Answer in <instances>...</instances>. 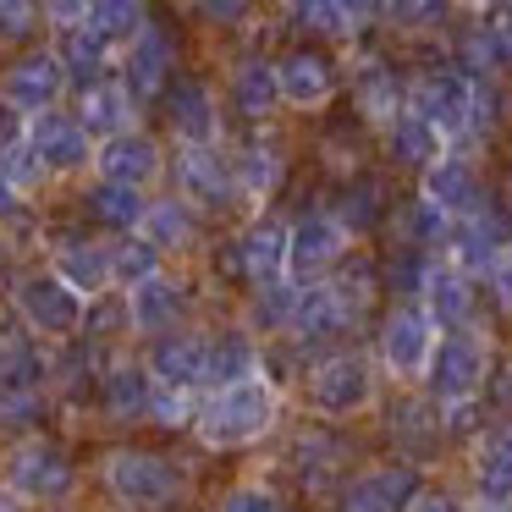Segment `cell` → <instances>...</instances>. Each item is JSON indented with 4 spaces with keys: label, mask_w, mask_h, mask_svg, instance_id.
Returning a JSON list of instances; mask_svg holds the SVG:
<instances>
[{
    "label": "cell",
    "mask_w": 512,
    "mask_h": 512,
    "mask_svg": "<svg viewBox=\"0 0 512 512\" xmlns=\"http://www.w3.org/2000/svg\"><path fill=\"white\" fill-rule=\"evenodd\" d=\"M336 6H342V12H347V23H369V17H380V12H386V0H336Z\"/></svg>",
    "instance_id": "48"
},
{
    "label": "cell",
    "mask_w": 512,
    "mask_h": 512,
    "mask_svg": "<svg viewBox=\"0 0 512 512\" xmlns=\"http://www.w3.org/2000/svg\"><path fill=\"white\" fill-rule=\"evenodd\" d=\"M166 100V122L177 133V144H215L221 133V111H215L210 89L199 78H171V89L160 94Z\"/></svg>",
    "instance_id": "15"
},
{
    "label": "cell",
    "mask_w": 512,
    "mask_h": 512,
    "mask_svg": "<svg viewBox=\"0 0 512 512\" xmlns=\"http://www.w3.org/2000/svg\"><path fill=\"white\" fill-rule=\"evenodd\" d=\"M160 254H166V248H160L155 237H144V232L122 237V243L111 248V259H116V281H122V287H138V281L160 276Z\"/></svg>",
    "instance_id": "38"
},
{
    "label": "cell",
    "mask_w": 512,
    "mask_h": 512,
    "mask_svg": "<svg viewBox=\"0 0 512 512\" xmlns=\"http://www.w3.org/2000/svg\"><path fill=\"white\" fill-rule=\"evenodd\" d=\"M61 276L78 292H105L116 281V259H111V248H100V243L67 237V243H61Z\"/></svg>",
    "instance_id": "30"
},
{
    "label": "cell",
    "mask_w": 512,
    "mask_h": 512,
    "mask_svg": "<svg viewBox=\"0 0 512 512\" xmlns=\"http://www.w3.org/2000/svg\"><path fill=\"white\" fill-rule=\"evenodd\" d=\"M221 512H281V507H276V496H265V490H226Z\"/></svg>",
    "instance_id": "46"
},
{
    "label": "cell",
    "mask_w": 512,
    "mask_h": 512,
    "mask_svg": "<svg viewBox=\"0 0 512 512\" xmlns=\"http://www.w3.org/2000/svg\"><path fill=\"white\" fill-rule=\"evenodd\" d=\"M452 226H457V215H446L435 199H413L408 210H402V237H408V248H441V243H452Z\"/></svg>",
    "instance_id": "33"
},
{
    "label": "cell",
    "mask_w": 512,
    "mask_h": 512,
    "mask_svg": "<svg viewBox=\"0 0 512 512\" xmlns=\"http://www.w3.org/2000/svg\"><path fill=\"white\" fill-rule=\"evenodd\" d=\"M468 6H507V0H468Z\"/></svg>",
    "instance_id": "51"
},
{
    "label": "cell",
    "mask_w": 512,
    "mask_h": 512,
    "mask_svg": "<svg viewBox=\"0 0 512 512\" xmlns=\"http://www.w3.org/2000/svg\"><path fill=\"white\" fill-rule=\"evenodd\" d=\"M149 402H155V380L144 369H111V380H105V408L116 419H138V413H149Z\"/></svg>",
    "instance_id": "37"
},
{
    "label": "cell",
    "mask_w": 512,
    "mask_h": 512,
    "mask_svg": "<svg viewBox=\"0 0 512 512\" xmlns=\"http://www.w3.org/2000/svg\"><path fill=\"white\" fill-rule=\"evenodd\" d=\"M358 314L347 309V298L336 292V281H303L298 287V309H292V331L298 336H336V331H347Z\"/></svg>",
    "instance_id": "20"
},
{
    "label": "cell",
    "mask_w": 512,
    "mask_h": 512,
    "mask_svg": "<svg viewBox=\"0 0 512 512\" xmlns=\"http://www.w3.org/2000/svg\"><path fill=\"white\" fill-rule=\"evenodd\" d=\"M380 353H386L391 375L419 380L435 358V320L430 309H397L386 320V336H380Z\"/></svg>",
    "instance_id": "12"
},
{
    "label": "cell",
    "mask_w": 512,
    "mask_h": 512,
    "mask_svg": "<svg viewBox=\"0 0 512 512\" xmlns=\"http://www.w3.org/2000/svg\"><path fill=\"white\" fill-rule=\"evenodd\" d=\"M309 397H314V408L331 413V419H347V413H358L369 397H375L369 364H364L358 353H336V358H325V364L309 375Z\"/></svg>",
    "instance_id": "9"
},
{
    "label": "cell",
    "mask_w": 512,
    "mask_h": 512,
    "mask_svg": "<svg viewBox=\"0 0 512 512\" xmlns=\"http://www.w3.org/2000/svg\"><path fill=\"white\" fill-rule=\"evenodd\" d=\"M276 419V391L265 380H237V386H215V397L199 408V435L210 446H243L270 430Z\"/></svg>",
    "instance_id": "2"
},
{
    "label": "cell",
    "mask_w": 512,
    "mask_h": 512,
    "mask_svg": "<svg viewBox=\"0 0 512 512\" xmlns=\"http://www.w3.org/2000/svg\"><path fill=\"white\" fill-rule=\"evenodd\" d=\"M232 105L248 116V122H265L270 111L281 105V78H276V61H243L232 72Z\"/></svg>",
    "instance_id": "28"
},
{
    "label": "cell",
    "mask_w": 512,
    "mask_h": 512,
    "mask_svg": "<svg viewBox=\"0 0 512 512\" xmlns=\"http://www.w3.org/2000/svg\"><path fill=\"white\" fill-rule=\"evenodd\" d=\"M485 369H490V358H485V342L479 336H441L435 342V358H430V391L441 402H463V397H479V386H485Z\"/></svg>",
    "instance_id": "8"
},
{
    "label": "cell",
    "mask_w": 512,
    "mask_h": 512,
    "mask_svg": "<svg viewBox=\"0 0 512 512\" xmlns=\"http://www.w3.org/2000/svg\"><path fill=\"white\" fill-rule=\"evenodd\" d=\"M12 485L23 490V496H34V501H56L61 490L72 485V468H67V457H61L56 446L34 441V446H23V452L12 457Z\"/></svg>",
    "instance_id": "21"
},
{
    "label": "cell",
    "mask_w": 512,
    "mask_h": 512,
    "mask_svg": "<svg viewBox=\"0 0 512 512\" xmlns=\"http://www.w3.org/2000/svg\"><path fill=\"white\" fill-rule=\"evenodd\" d=\"M413 501H419V468L386 463V468H369V474L347 490L342 507L347 512H408Z\"/></svg>",
    "instance_id": "16"
},
{
    "label": "cell",
    "mask_w": 512,
    "mask_h": 512,
    "mask_svg": "<svg viewBox=\"0 0 512 512\" xmlns=\"http://www.w3.org/2000/svg\"><path fill=\"white\" fill-rule=\"evenodd\" d=\"M83 210H89V221L111 226V232H138L144 215H149V199H144V188H133V182L100 177L89 193H83Z\"/></svg>",
    "instance_id": "22"
},
{
    "label": "cell",
    "mask_w": 512,
    "mask_h": 512,
    "mask_svg": "<svg viewBox=\"0 0 512 512\" xmlns=\"http://www.w3.org/2000/svg\"><path fill=\"white\" fill-rule=\"evenodd\" d=\"M193 6H199V17L215 23V28H237L248 12H254V0H193Z\"/></svg>",
    "instance_id": "45"
},
{
    "label": "cell",
    "mask_w": 512,
    "mask_h": 512,
    "mask_svg": "<svg viewBox=\"0 0 512 512\" xmlns=\"http://www.w3.org/2000/svg\"><path fill=\"white\" fill-rule=\"evenodd\" d=\"M23 138L34 144V155L45 160V171H83L94 166V133L83 127L78 111H61V105H50V111L28 116L23 122Z\"/></svg>",
    "instance_id": "5"
},
{
    "label": "cell",
    "mask_w": 512,
    "mask_h": 512,
    "mask_svg": "<svg viewBox=\"0 0 512 512\" xmlns=\"http://www.w3.org/2000/svg\"><path fill=\"white\" fill-rule=\"evenodd\" d=\"M336 215H342L347 232H369V226L380 221V188H375V182H353Z\"/></svg>",
    "instance_id": "40"
},
{
    "label": "cell",
    "mask_w": 512,
    "mask_h": 512,
    "mask_svg": "<svg viewBox=\"0 0 512 512\" xmlns=\"http://www.w3.org/2000/svg\"><path fill=\"white\" fill-rule=\"evenodd\" d=\"M259 369V353L248 336H221V342H210V375L215 386H237V380H254Z\"/></svg>",
    "instance_id": "36"
},
{
    "label": "cell",
    "mask_w": 512,
    "mask_h": 512,
    "mask_svg": "<svg viewBox=\"0 0 512 512\" xmlns=\"http://www.w3.org/2000/svg\"><path fill=\"white\" fill-rule=\"evenodd\" d=\"M386 144H391V155L402 160V166H435L441 160V144H446V133L435 122H424L419 111H402V116H391L386 122Z\"/></svg>",
    "instance_id": "26"
},
{
    "label": "cell",
    "mask_w": 512,
    "mask_h": 512,
    "mask_svg": "<svg viewBox=\"0 0 512 512\" xmlns=\"http://www.w3.org/2000/svg\"><path fill=\"white\" fill-rule=\"evenodd\" d=\"M177 193L199 210H226L237 199V166L215 144H182L177 155Z\"/></svg>",
    "instance_id": "6"
},
{
    "label": "cell",
    "mask_w": 512,
    "mask_h": 512,
    "mask_svg": "<svg viewBox=\"0 0 512 512\" xmlns=\"http://www.w3.org/2000/svg\"><path fill=\"white\" fill-rule=\"evenodd\" d=\"M188 386H166L155 391V402H149V419H160L166 430H177V424H188V397H182Z\"/></svg>",
    "instance_id": "44"
},
{
    "label": "cell",
    "mask_w": 512,
    "mask_h": 512,
    "mask_svg": "<svg viewBox=\"0 0 512 512\" xmlns=\"http://www.w3.org/2000/svg\"><path fill=\"white\" fill-rule=\"evenodd\" d=\"M0 512H17V507H12V501H0Z\"/></svg>",
    "instance_id": "53"
},
{
    "label": "cell",
    "mask_w": 512,
    "mask_h": 512,
    "mask_svg": "<svg viewBox=\"0 0 512 512\" xmlns=\"http://www.w3.org/2000/svg\"><path fill=\"white\" fill-rule=\"evenodd\" d=\"M490 281H496V298H501V309L512 314V243L496 254V265H490Z\"/></svg>",
    "instance_id": "47"
},
{
    "label": "cell",
    "mask_w": 512,
    "mask_h": 512,
    "mask_svg": "<svg viewBox=\"0 0 512 512\" xmlns=\"http://www.w3.org/2000/svg\"><path fill=\"white\" fill-rule=\"evenodd\" d=\"M347 226H342V215H303L298 226H292V254H287V270L298 281H320L325 270H336L342 265V254H347Z\"/></svg>",
    "instance_id": "10"
},
{
    "label": "cell",
    "mask_w": 512,
    "mask_h": 512,
    "mask_svg": "<svg viewBox=\"0 0 512 512\" xmlns=\"http://www.w3.org/2000/svg\"><path fill=\"white\" fill-rule=\"evenodd\" d=\"M353 100H358V111H364L369 122H380V127H386L391 116L408 111V89H402L397 72L380 67V61H369V67L353 78Z\"/></svg>",
    "instance_id": "29"
},
{
    "label": "cell",
    "mask_w": 512,
    "mask_h": 512,
    "mask_svg": "<svg viewBox=\"0 0 512 512\" xmlns=\"http://www.w3.org/2000/svg\"><path fill=\"white\" fill-rule=\"evenodd\" d=\"M89 23L127 50L138 34H144L149 12H144V0H89Z\"/></svg>",
    "instance_id": "34"
},
{
    "label": "cell",
    "mask_w": 512,
    "mask_h": 512,
    "mask_svg": "<svg viewBox=\"0 0 512 512\" xmlns=\"http://www.w3.org/2000/svg\"><path fill=\"white\" fill-rule=\"evenodd\" d=\"M292 23L303 28V34H320V39H342L353 34V23H347V12L336 6V0H287Z\"/></svg>",
    "instance_id": "39"
},
{
    "label": "cell",
    "mask_w": 512,
    "mask_h": 512,
    "mask_svg": "<svg viewBox=\"0 0 512 512\" xmlns=\"http://www.w3.org/2000/svg\"><path fill=\"white\" fill-rule=\"evenodd\" d=\"M105 479H111V490L122 501H133V507H155V501L177 496V468L155 452H111Z\"/></svg>",
    "instance_id": "11"
},
{
    "label": "cell",
    "mask_w": 512,
    "mask_h": 512,
    "mask_svg": "<svg viewBox=\"0 0 512 512\" xmlns=\"http://www.w3.org/2000/svg\"><path fill=\"white\" fill-rule=\"evenodd\" d=\"M507 116H512V94H507Z\"/></svg>",
    "instance_id": "54"
},
{
    "label": "cell",
    "mask_w": 512,
    "mask_h": 512,
    "mask_svg": "<svg viewBox=\"0 0 512 512\" xmlns=\"http://www.w3.org/2000/svg\"><path fill=\"white\" fill-rule=\"evenodd\" d=\"M67 83H72V72H67V61H61V50H23L12 67L0 72V105L28 122V116L61 105Z\"/></svg>",
    "instance_id": "3"
},
{
    "label": "cell",
    "mask_w": 512,
    "mask_h": 512,
    "mask_svg": "<svg viewBox=\"0 0 512 512\" xmlns=\"http://www.w3.org/2000/svg\"><path fill=\"white\" fill-rule=\"evenodd\" d=\"M408 111H419L424 122H435L446 138H463V133H479L490 122V94L479 89L474 72H424L419 83L408 89Z\"/></svg>",
    "instance_id": "1"
},
{
    "label": "cell",
    "mask_w": 512,
    "mask_h": 512,
    "mask_svg": "<svg viewBox=\"0 0 512 512\" xmlns=\"http://www.w3.org/2000/svg\"><path fill=\"white\" fill-rule=\"evenodd\" d=\"M474 479H479V496L485 501H512V435H507V424L479 441Z\"/></svg>",
    "instance_id": "31"
},
{
    "label": "cell",
    "mask_w": 512,
    "mask_h": 512,
    "mask_svg": "<svg viewBox=\"0 0 512 512\" xmlns=\"http://www.w3.org/2000/svg\"><path fill=\"white\" fill-rule=\"evenodd\" d=\"M424 309H430L435 325H463L474 314V287H468L463 265H435L430 281H424Z\"/></svg>",
    "instance_id": "27"
},
{
    "label": "cell",
    "mask_w": 512,
    "mask_h": 512,
    "mask_svg": "<svg viewBox=\"0 0 512 512\" xmlns=\"http://www.w3.org/2000/svg\"><path fill=\"white\" fill-rule=\"evenodd\" d=\"M17 199H23V188L12 182V171L0 166V221H12L17 215Z\"/></svg>",
    "instance_id": "49"
},
{
    "label": "cell",
    "mask_w": 512,
    "mask_h": 512,
    "mask_svg": "<svg viewBox=\"0 0 512 512\" xmlns=\"http://www.w3.org/2000/svg\"><path fill=\"white\" fill-rule=\"evenodd\" d=\"M133 111H138V100L127 94L122 78H94V83H83V94H78V116L94 138L127 133V127H133Z\"/></svg>",
    "instance_id": "19"
},
{
    "label": "cell",
    "mask_w": 512,
    "mask_h": 512,
    "mask_svg": "<svg viewBox=\"0 0 512 512\" xmlns=\"http://www.w3.org/2000/svg\"><path fill=\"white\" fill-rule=\"evenodd\" d=\"M94 171L111 182H133V188H149V182L166 171V155H160V144L149 133H116V138H100V149H94Z\"/></svg>",
    "instance_id": "14"
},
{
    "label": "cell",
    "mask_w": 512,
    "mask_h": 512,
    "mask_svg": "<svg viewBox=\"0 0 512 512\" xmlns=\"http://www.w3.org/2000/svg\"><path fill=\"white\" fill-rule=\"evenodd\" d=\"M446 6L452 0H386V17H391V28H435V23H446Z\"/></svg>",
    "instance_id": "41"
},
{
    "label": "cell",
    "mask_w": 512,
    "mask_h": 512,
    "mask_svg": "<svg viewBox=\"0 0 512 512\" xmlns=\"http://www.w3.org/2000/svg\"><path fill=\"white\" fill-rule=\"evenodd\" d=\"M17 309L34 325L39 336H72L83 325V292L72 287L67 276H50V270H34V276L17 281Z\"/></svg>",
    "instance_id": "4"
},
{
    "label": "cell",
    "mask_w": 512,
    "mask_h": 512,
    "mask_svg": "<svg viewBox=\"0 0 512 512\" xmlns=\"http://www.w3.org/2000/svg\"><path fill=\"white\" fill-rule=\"evenodd\" d=\"M276 78H281V100L298 105V111H314V105H325L336 94V67L320 50H292V56H281Z\"/></svg>",
    "instance_id": "17"
},
{
    "label": "cell",
    "mask_w": 512,
    "mask_h": 512,
    "mask_svg": "<svg viewBox=\"0 0 512 512\" xmlns=\"http://www.w3.org/2000/svg\"><path fill=\"white\" fill-rule=\"evenodd\" d=\"M171 78H177V39L166 34L160 23H144V34L127 45L122 56V83L127 94H133L138 105L160 100V94L171 89Z\"/></svg>",
    "instance_id": "7"
},
{
    "label": "cell",
    "mask_w": 512,
    "mask_h": 512,
    "mask_svg": "<svg viewBox=\"0 0 512 512\" xmlns=\"http://www.w3.org/2000/svg\"><path fill=\"white\" fill-rule=\"evenodd\" d=\"M287 254H292V232L281 221H254L243 237L232 243V270L254 287H270V281L287 276Z\"/></svg>",
    "instance_id": "13"
},
{
    "label": "cell",
    "mask_w": 512,
    "mask_h": 512,
    "mask_svg": "<svg viewBox=\"0 0 512 512\" xmlns=\"http://www.w3.org/2000/svg\"><path fill=\"white\" fill-rule=\"evenodd\" d=\"M485 512H507V507H501V501H485Z\"/></svg>",
    "instance_id": "52"
},
{
    "label": "cell",
    "mask_w": 512,
    "mask_h": 512,
    "mask_svg": "<svg viewBox=\"0 0 512 512\" xmlns=\"http://www.w3.org/2000/svg\"><path fill=\"white\" fill-rule=\"evenodd\" d=\"M408 512H463V507H457V501H446V496H424V490H419V501H413Z\"/></svg>",
    "instance_id": "50"
},
{
    "label": "cell",
    "mask_w": 512,
    "mask_h": 512,
    "mask_svg": "<svg viewBox=\"0 0 512 512\" xmlns=\"http://www.w3.org/2000/svg\"><path fill=\"white\" fill-rule=\"evenodd\" d=\"M149 369H155L160 386H199L210 375V342H199V336H160L155 353H149Z\"/></svg>",
    "instance_id": "23"
},
{
    "label": "cell",
    "mask_w": 512,
    "mask_h": 512,
    "mask_svg": "<svg viewBox=\"0 0 512 512\" xmlns=\"http://www.w3.org/2000/svg\"><path fill=\"white\" fill-rule=\"evenodd\" d=\"M424 199H435L446 215H474L485 210V188H479V171L457 155H441L435 166H424Z\"/></svg>",
    "instance_id": "18"
},
{
    "label": "cell",
    "mask_w": 512,
    "mask_h": 512,
    "mask_svg": "<svg viewBox=\"0 0 512 512\" xmlns=\"http://www.w3.org/2000/svg\"><path fill=\"white\" fill-rule=\"evenodd\" d=\"M45 17V0H0V39H28Z\"/></svg>",
    "instance_id": "42"
},
{
    "label": "cell",
    "mask_w": 512,
    "mask_h": 512,
    "mask_svg": "<svg viewBox=\"0 0 512 512\" xmlns=\"http://www.w3.org/2000/svg\"><path fill=\"white\" fill-rule=\"evenodd\" d=\"M144 237H155L160 248H182V243H193V204L182 199H160V204H149V215H144V226H138Z\"/></svg>",
    "instance_id": "35"
},
{
    "label": "cell",
    "mask_w": 512,
    "mask_h": 512,
    "mask_svg": "<svg viewBox=\"0 0 512 512\" xmlns=\"http://www.w3.org/2000/svg\"><path fill=\"white\" fill-rule=\"evenodd\" d=\"M61 61H67V72L78 83H94V78H105L111 72V61H116V39H105L94 23H72V28H61Z\"/></svg>",
    "instance_id": "25"
},
{
    "label": "cell",
    "mask_w": 512,
    "mask_h": 512,
    "mask_svg": "<svg viewBox=\"0 0 512 512\" xmlns=\"http://www.w3.org/2000/svg\"><path fill=\"white\" fill-rule=\"evenodd\" d=\"M336 292L347 298V309H353V314H364V303L375 298V270H369V265H347L342 276H336Z\"/></svg>",
    "instance_id": "43"
},
{
    "label": "cell",
    "mask_w": 512,
    "mask_h": 512,
    "mask_svg": "<svg viewBox=\"0 0 512 512\" xmlns=\"http://www.w3.org/2000/svg\"><path fill=\"white\" fill-rule=\"evenodd\" d=\"M177 314H182V287L177 281L149 276V281H138V287H127V320H133L138 331L166 336L171 325H177Z\"/></svg>",
    "instance_id": "24"
},
{
    "label": "cell",
    "mask_w": 512,
    "mask_h": 512,
    "mask_svg": "<svg viewBox=\"0 0 512 512\" xmlns=\"http://www.w3.org/2000/svg\"><path fill=\"white\" fill-rule=\"evenodd\" d=\"M237 166V188L248 193V199H270V193L281 188V177H287V160H281L276 144H243V155L232 160Z\"/></svg>",
    "instance_id": "32"
}]
</instances>
